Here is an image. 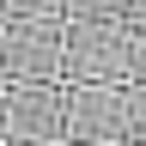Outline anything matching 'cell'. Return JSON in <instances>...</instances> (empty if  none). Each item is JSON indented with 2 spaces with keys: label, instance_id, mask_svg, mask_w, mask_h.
Segmentation results:
<instances>
[]
</instances>
